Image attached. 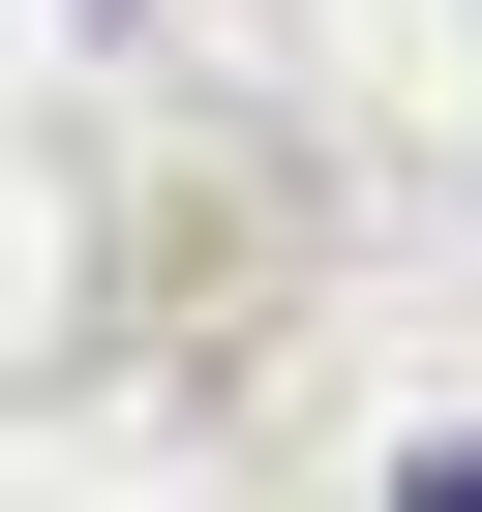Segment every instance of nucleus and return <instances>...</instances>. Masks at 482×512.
<instances>
[{"label":"nucleus","mask_w":482,"mask_h":512,"mask_svg":"<svg viewBox=\"0 0 482 512\" xmlns=\"http://www.w3.org/2000/svg\"><path fill=\"white\" fill-rule=\"evenodd\" d=\"M452 512H482V452H452Z\"/></svg>","instance_id":"f257e3e1"}]
</instances>
